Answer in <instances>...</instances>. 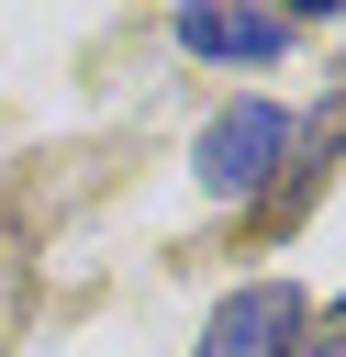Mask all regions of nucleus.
<instances>
[{
	"label": "nucleus",
	"instance_id": "obj_1",
	"mask_svg": "<svg viewBox=\"0 0 346 357\" xmlns=\"http://www.w3.org/2000/svg\"><path fill=\"white\" fill-rule=\"evenodd\" d=\"M279 156H290V112H268V100H234V112H212V134H201V178H212L223 201L268 190Z\"/></svg>",
	"mask_w": 346,
	"mask_h": 357
},
{
	"label": "nucleus",
	"instance_id": "obj_2",
	"mask_svg": "<svg viewBox=\"0 0 346 357\" xmlns=\"http://www.w3.org/2000/svg\"><path fill=\"white\" fill-rule=\"evenodd\" d=\"M290 335H301V290H279V279H257V290H234V301L212 312V335H201V357H290Z\"/></svg>",
	"mask_w": 346,
	"mask_h": 357
},
{
	"label": "nucleus",
	"instance_id": "obj_3",
	"mask_svg": "<svg viewBox=\"0 0 346 357\" xmlns=\"http://www.w3.org/2000/svg\"><path fill=\"white\" fill-rule=\"evenodd\" d=\"M179 45H190V56L268 67V56L290 45V22H279V11H246V0H190V11H179Z\"/></svg>",
	"mask_w": 346,
	"mask_h": 357
},
{
	"label": "nucleus",
	"instance_id": "obj_4",
	"mask_svg": "<svg viewBox=\"0 0 346 357\" xmlns=\"http://www.w3.org/2000/svg\"><path fill=\"white\" fill-rule=\"evenodd\" d=\"M290 357H346V301H335V324H313V335H290Z\"/></svg>",
	"mask_w": 346,
	"mask_h": 357
},
{
	"label": "nucleus",
	"instance_id": "obj_5",
	"mask_svg": "<svg viewBox=\"0 0 346 357\" xmlns=\"http://www.w3.org/2000/svg\"><path fill=\"white\" fill-rule=\"evenodd\" d=\"M290 11H313V22H324V11H346V0H290Z\"/></svg>",
	"mask_w": 346,
	"mask_h": 357
}]
</instances>
